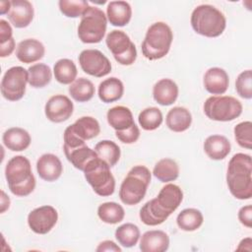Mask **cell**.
<instances>
[{"instance_id": "39", "label": "cell", "mask_w": 252, "mask_h": 252, "mask_svg": "<svg viewBox=\"0 0 252 252\" xmlns=\"http://www.w3.org/2000/svg\"><path fill=\"white\" fill-rule=\"evenodd\" d=\"M234 138L237 144L244 149H252V122L243 121L238 123L234 129Z\"/></svg>"}, {"instance_id": "4", "label": "cell", "mask_w": 252, "mask_h": 252, "mask_svg": "<svg viewBox=\"0 0 252 252\" xmlns=\"http://www.w3.org/2000/svg\"><path fill=\"white\" fill-rule=\"evenodd\" d=\"M190 23L195 32L207 37L220 36L226 27L223 13L209 4L197 6L191 14Z\"/></svg>"}, {"instance_id": "2", "label": "cell", "mask_w": 252, "mask_h": 252, "mask_svg": "<svg viewBox=\"0 0 252 252\" xmlns=\"http://www.w3.org/2000/svg\"><path fill=\"white\" fill-rule=\"evenodd\" d=\"M226 183L233 197L248 200L252 197V159L251 156L237 153L228 161Z\"/></svg>"}, {"instance_id": "20", "label": "cell", "mask_w": 252, "mask_h": 252, "mask_svg": "<svg viewBox=\"0 0 252 252\" xmlns=\"http://www.w3.org/2000/svg\"><path fill=\"white\" fill-rule=\"evenodd\" d=\"M178 86L171 79H160L153 87V97L160 105L167 106L175 102L178 96Z\"/></svg>"}, {"instance_id": "43", "label": "cell", "mask_w": 252, "mask_h": 252, "mask_svg": "<svg viewBox=\"0 0 252 252\" xmlns=\"http://www.w3.org/2000/svg\"><path fill=\"white\" fill-rule=\"evenodd\" d=\"M11 38H13V30L7 21L1 19L0 20V44L7 42Z\"/></svg>"}, {"instance_id": "31", "label": "cell", "mask_w": 252, "mask_h": 252, "mask_svg": "<svg viewBox=\"0 0 252 252\" xmlns=\"http://www.w3.org/2000/svg\"><path fill=\"white\" fill-rule=\"evenodd\" d=\"M55 80L62 85H71L77 77L78 71L75 63L68 58H62L56 61L53 67Z\"/></svg>"}, {"instance_id": "8", "label": "cell", "mask_w": 252, "mask_h": 252, "mask_svg": "<svg viewBox=\"0 0 252 252\" xmlns=\"http://www.w3.org/2000/svg\"><path fill=\"white\" fill-rule=\"evenodd\" d=\"M83 172L86 180L98 196L107 197L114 193L115 179L110 166L98 157L92 159Z\"/></svg>"}, {"instance_id": "35", "label": "cell", "mask_w": 252, "mask_h": 252, "mask_svg": "<svg viewBox=\"0 0 252 252\" xmlns=\"http://www.w3.org/2000/svg\"><path fill=\"white\" fill-rule=\"evenodd\" d=\"M94 150L97 154L98 158L105 161L110 167L114 166L120 158V148L113 141L102 140L94 146Z\"/></svg>"}, {"instance_id": "45", "label": "cell", "mask_w": 252, "mask_h": 252, "mask_svg": "<svg viewBox=\"0 0 252 252\" xmlns=\"http://www.w3.org/2000/svg\"><path fill=\"white\" fill-rule=\"evenodd\" d=\"M14 49H15V39L13 37L10 40H8L7 42L0 44V56L7 57L12 54Z\"/></svg>"}, {"instance_id": "13", "label": "cell", "mask_w": 252, "mask_h": 252, "mask_svg": "<svg viewBox=\"0 0 252 252\" xmlns=\"http://www.w3.org/2000/svg\"><path fill=\"white\" fill-rule=\"evenodd\" d=\"M82 70L91 76L101 78L111 72L109 59L97 49H85L79 55Z\"/></svg>"}, {"instance_id": "6", "label": "cell", "mask_w": 252, "mask_h": 252, "mask_svg": "<svg viewBox=\"0 0 252 252\" xmlns=\"http://www.w3.org/2000/svg\"><path fill=\"white\" fill-rule=\"evenodd\" d=\"M173 33L170 27L163 22H157L150 26L142 42V53L149 60L164 57L171 46Z\"/></svg>"}, {"instance_id": "15", "label": "cell", "mask_w": 252, "mask_h": 252, "mask_svg": "<svg viewBox=\"0 0 252 252\" xmlns=\"http://www.w3.org/2000/svg\"><path fill=\"white\" fill-rule=\"evenodd\" d=\"M73 102L64 94L52 95L44 106L45 116L54 123H61L68 120L73 114Z\"/></svg>"}, {"instance_id": "28", "label": "cell", "mask_w": 252, "mask_h": 252, "mask_svg": "<svg viewBox=\"0 0 252 252\" xmlns=\"http://www.w3.org/2000/svg\"><path fill=\"white\" fill-rule=\"evenodd\" d=\"M64 154L74 167L84 171L86 165L94 158H97V154L94 150L88 147L86 144L78 146L73 149L64 150Z\"/></svg>"}, {"instance_id": "9", "label": "cell", "mask_w": 252, "mask_h": 252, "mask_svg": "<svg viewBox=\"0 0 252 252\" xmlns=\"http://www.w3.org/2000/svg\"><path fill=\"white\" fill-rule=\"evenodd\" d=\"M242 108V103L230 95H213L204 102L206 116L211 120L220 122H227L239 117Z\"/></svg>"}, {"instance_id": "41", "label": "cell", "mask_w": 252, "mask_h": 252, "mask_svg": "<svg viewBox=\"0 0 252 252\" xmlns=\"http://www.w3.org/2000/svg\"><path fill=\"white\" fill-rule=\"evenodd\" d=\"M117 139L124 144H133L138 141L140 137V130L136 124L123 131H115Z\"/></svg>"}, {"instance_id": "22", "label": "cell", "mask_w": 252, "mask_h": 252, "mask_svg": "<svg viewBox=\"0 0 252 252\" xmlns=\"http://www.w3.org/2000/svg\"><path fill=\"white\" fill-rule=\"evenodd\" d=\"M169 247V237L162 230H148L140 240L142 252H164Z\"/></svg>"}, {"instance_id": "47", "label": "cell", "mask_w": 252, "mask_h": 252, "mask_svg": "<svg viewBox=\"0 0 252 252\" xmlns=\"http://www.w3.org/2000/svg\"><path fill=\"white\" fill-rule=\"evenodd\" d=\"M10 207V199L5 194V192L1 191V213H4L6 210H8Z\"/></svg>"}, {"instance_id": "27", "label": "cell", "mask_w": 252, "mask_h": 252, "mask_svg": "<svg viewBox=\"0 0 252 252\" xmlns=\"http://www.w3.org/2000/svg\"><path fill=\"white\" fill-rule=\"evenodd\" d=\"M124 93L123 83L116 77L103 80L98 86V97L104 103L114 102L120 99Z\"/></svg>"}, {"instance_id": "38", "label": "cell", "mask_w": 252, "mask_h": 252, "mask_svg": "<svg viewBox=\"0 0 252 252\" xmlns=\"http://www.w3.org/2000/svg\"><path fill=\"white\" fill-rule=\"evenodd\" d=\"M58 6L64 16L68 18H78L83 16L90 5L85 0H60Z\"/></svg>"}, {"instance_id": "37", "label": "cell", "mask_w": 252, "mask_h": 252, "mask_svg": "<svg viewBox=\"0 0 252 252\" xmlns=\"http://www.w3.org/2000/svg\"><path fill=\"white\" fill-rule=\"evenodd\" d=\"M163 117L160 109L155 106L143 109L138 116V121L142 129L146 131H153L158 129L162 123Z\"/></svg>"}, {"instance_id": "14", "label": "cell", "mask_w": 252, "mask_h": 252, "mask_svg": "<svg viewBox=\"0 0 252 252\" xmlns=\"http://www.w3.org/2000/svg\"><path fill=\"white\" fill-rule=\"evenodd\" d=\"M58 220V213L52 206L46 205L33 209L28 216L30 228L37 234L48 233Z\"/></svg>"}, {"instance_id": "18", "label": "cell", "mask_w": 252, "mask_h": 252, "mask_svg": "<svg viewBox=\"0 0 252 252\" xmlns=\"http://www.w3.org/2000/svg\"><path fill=\"white\" fill-rule=\"evenodd\" d=\"M203 84L208 93L212 94H222L228 89V74L222 68L212 67L206 71Z\"/></svg>"}, {"instance_id": "29", "label": "cell", "mask_w": 252, "mask_h": 252, "mask_svg": "<svg viewBox=\"0 0 252 252\" xmlns=\"http://www.w3.org/2000/svg\"><path fill=\"white\" fill-rule=\"evenodd\" d=\"M153 174L160 182L174 181L179 176V166L172 158H165L155 164Z\"/></svg>"}, {"instance_id": "34", "label": "cell", "mask_w": 252, "mask_h": 252, "mask_svg": "<svg viewBox=\"0 0 252 252\" xmlns=\"http://www.w3.org/2000/svg\"><path fill=\"white\" fill-rule=\"evenodd\" d=\"M97 216L103 222L115 224L123 220L125 211L121 205L115 202H105L98 206Z\"/></svg>"}, {"instance_id": "42", "label": "cell", "mask_w": 252, "mask_h": 252, "mask_svg": "<svg viewBox=\"0 0 252 252\" xmlns=\"http://www.w3.org/2000/svg\"><path fill=\"white\" fill-rule=\"evenodd\" d=\"M238 220L246 227H252V206L246 205L238 211Z\"/></svg>"}, {"instance_id": "12", "label": "cell", "mask_w": 252, "mask_h": 252, "mask_svg": "<svg viewBox=\"0 0 252 252\" xmlns=\"http://www.w3.org/2000/svg\"><path fill=\"white\" fill-rule=\"evenodd\" d=\"M29 83V72L22 66L9 68L1 80V94L10 101L20 100L26 94V86Z\"/></svg>"}, {"instance_id": "32", "label": "cell", "mask_w": 252, "mask_h": 252, "mask_svg": "<svg viewBox=\"0 0 252 252\" xmlns=\"http://www.w3.org/2000/svg\"><path fill=\"white\" fill-rule=\"evenodd\" d=\"M69 94L71 97L78 102H86L93 98L94 94V84L86 78L76 79L69 87Z\"/></svg>"}, {"instance_id": "19", "label": "cell", "mask_w": 252, "mask_h": 252, "mask_svg": "<svg viewBox=\"0 0 252 252\" xmlns=\"http://www.w3.org/2000/svg\"><path fill=\"white\" fill-rule=\"evenodd\" d=\"M45 53V47L35 38H27L19 42L16 48V56L19 61L30 64L40 60Z\"/></svg>"}, {"instance_id": "11", "label": "cell", "mask_w": 252, "mask_h": 252, "mask_svg": "<svg viewBox=\"0 0 252 252\" xmlns=\"http://www.w3.org/2000/svg\"><path fill=\"white\" fill-rule=\"evenodd\" d=\"M105 43L114 59L121 65H132L137 58V49L129 35L123 31L113 30L105 38Z\"/></svg>"}, {"instance_id": "48", "label": "cell", "mask_w": 252, "mask_h": 252, "mask_svg": "<svg viewBox=\"0 0 252 252\" xmlns=\"http://www.w3.org/2000/svg\"><path fill=\"white\" fill-rule=\"evenodd\" d=\"M11 9V1H1L0 2V13L1 15L8 14Z\"/></svg>"}, {"instance_id": "30", "label": "cell", "mask_w": 252, "mask_h": 252, "mask_svg": "<svg viewBox=\"0 0 252 252\" xmlns=\"http://www.w3.org/2000/svg\"><path fill=\"white\" fill-rule=\"evenodd\" d=\"M203 214L201 211L195 208H187L182 210L176 218L178 227L184 231H194L198 229L203 224Z\"/></svg>"}, {"instance_id": "24", "label": "cell", "mask_w": 252, "mask_h": 252, "mask_svg": "<svg viewBox=\"0 0 252 252\" xmlns=\"http://www.w3.org/2000/svg\"><path fill=\"white\" fill-rule=\"evenodd\" d=\"M231 145L228 139L222 135H211L204 142L206 155L215 160L223 159L228 156Z\"/></svg>"}, {"instance_id": "33", "label": "cell", "mask_w": 252, "mask_h": 252, "mask_svg": "<svg viewBox=\"0 0 252 252\" xmlns=\"http://www.w3.org/2000/svg\"><path fill=\"white\" fill-rule=\"evenodd\" d=\"M29 84L31 87L39 89L47 86L52 79V72L48 65L36 63L29 67Z\"/></svg>"}, {"instance_id": "23", "label": "cell", "mask_w": 252, "mask_h": 252, "mask_svg": "<svg viewBox=\"0 0 252 252\" xmlns=\"http://www.w3.org/2000/svg\"><path fill=\"white\" fill-rule=\"evenodd\" d=\"M132 17V8L126 1H110L106 8L107 21L114 27H124Z\"/></svg>"}, {"instance_id": "1", "label": "cell", "mask_w": 252, "mask_h": 252, "mask_svg": "<svg viewBox=\"0 0 252 252\" xmlns=\"http://www.w3.org/2000/svg\"><path fill=\"white\" fill-rule=\"evenodd\" d=\"M183 200V192L178 185L168 183L163 186L158 196L148 201L140 210V220L150 226L161 224L179 207Z\"/></svg>"}, {"instance_id": "44", "label": "cell", "mask_w": 252, "mask_h": 252, "mask_svg": "<svg viewBox=\"0 0 252 252\" xmlns=\"http://www.w3.org/2000/svg\"><path fill=\"white\" fill-rule=\"evenodd\" d=\"M97 252L102 251H114V252H121V248L112 240H104L98 244L95 249Z\"/></svg>"}, {"instance_id": "5", "label": "cell", "mask_w": 252, "mask_h": 252, "mask_svg": "<svg viewBox=\"0 0 252 252\" xmlns=\"http://www.w3.org/2000/svg\"><path fill=\"white\" fill-rule=\"evenodd\" d=\"M151 178V172L145 165L132 167L120 185L119 198L121 202L128 206L139 204L147 193Z\"/></svg>"}, {"instance_id": "46", "label": "cell", "mask_w": 252, "mask_h": 252, "mask_svg": "<svg viewBox=\"0 0 252 252\" xmlns=\"http://www.w3.org/2000/svg\"><path fill=\"white\" fill-rule=\"evenodd\" d=\"M236 250H246V251H251L252 250V239L251 237H246L242 239L237 246Z\"/></svg>"}, {"instance_id": "21", "label": "cell", "mask_w": 252, "mask_h": 252, "mask_svg": "<svg viewBox=\"0 0 252 252\" xmlns=\"http://www.w3.org/2000/svg\"><path fill=\"white\" fill-rule=\"evenodd\" d=\"M2 142L8 150L22 152L30 147L32 138L27 130L21 127H12L3 133Z\"/></svg>"}, {"instance_id": "17", "label": "cell", "mask_w": 252, "mask_h": 252, "mask_svg": "<svg viewBox=\"0 0 252 252\" xmlns=\"http://www.w3.org/2000/svg\"><path fill=\"white\" fill-rule=\"evenodd\" d=\"M36 171L41 179L52 182L61 176L63 165L57 156L53 154H43L36 161Z\"/></svg>"}, {"instance_id": "16", "label": "cell", "mask_w": 252, "mask_h": 252, "mask_svg": "<svg viewBox=\"0 0 252 252\" xmlns=\"http://www.w3.org/2000/svg\"><path fill=\"white\" fill-rule=\"evenodd\" d=\"M34 15L32 4L28 0H12L11 9L7 14L11 24L17 29L27 28Z\"/></svg>"}, {"instance_id": "26", "label": "cell", "mask_w": 252, "mask_h": 252, "mask_svg": "<svg viewBox=\"0 0 252 252\" xmlns=\"http://www.w3.org/2000/svg\"><path fill=\"white\" fill-rule=\"evenodd\" d=\"M108 124L115 131H123L135 124L131 110L123 105L113 106L106 113Z\"/></svg>"}, {"instance_id": "7", "label": "cell", "mask_w": 252, "mask_h": 252, "mask_svg": "<svg viewBox=\"0 0 252 252\" xmlns=\"http://www.w3.org/2000/svg\"><path fill=\"white\" fill-rule=\"evenodd\" d=\"M107 18L104 12L95 6H89L81 17L78 26L79 39L84 43H98L105 35Z\"/></svg>"}, {"instance_id": "36", "label": "cell", "mask_w": 252, "mask_h": 252, "mask_svg": "<svg viewBox=\"0 0 252 252\" xmlns=\"http://www.w3.org/2000/svg\"><path fill=\"white\" fill-rule=\"evenodd\" d=\"M141 233L139 227L131 222H126L118 226L115 230V238L118 243L126 248L135 246L139 239Z\"/></svg>"}, {"instance_id": "10", "label": "cell", "mask_w": 252, "mask_h": 252, "mask_svg": "<svg viewBox=\"0 0 252 252\" xmlns=\"http://www.w3.org/2000/svg\"><path fill=\"white\" fill-rule=\"evenodd\" d=\"M99 132L100 126L95 118L92 116H82L65 129L63 134V150L84 145L87 140L96 137Z\"/></svg>"}, {"instance_id": "25", "label": "cell", "mask_w": 252, "mask_h": 252, "mask_svg": "<svg viewBox=\"0 0 252 252\" xmlns=\"http://www.w3.org/2000/svg\"><path fill=\"white\" fill-rule=\"evenodd\" d=\"M165 123L168 129L173 132H184L191 126V112L183 106H174L167 112Z\"/></svg>"}, {"instance_id": "3", "label": "cell", "mask_w": 252, "mask_h": 252, "mask_svg": "<svg viewBox=\"0 0 252 252\" xmlns=\"http://www.w3.org/2000/svg\"><path fill=\"white\" fill-rule=\"evenodd\" d=\"M5 177L10 191L18 197H26L35 188L31 162L24 156L13 157L7 162Z\"/></svg>"}, {"instance_id": "40", "label": "cell", "mask_w": 252, "mask_h": 252, "mask_svg": "<svg viewBox=\"0 0 252 252\" xmlns=\"http://www.w3.org/2000/svg\"><path fill=\"white\" fill-rule=\"evenodd\" d=\"M235 90L242 98H252V71L250 69L245 70L238 75L235 81Z\"/></svg>"}]
</instances>
